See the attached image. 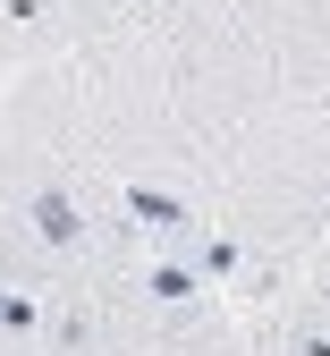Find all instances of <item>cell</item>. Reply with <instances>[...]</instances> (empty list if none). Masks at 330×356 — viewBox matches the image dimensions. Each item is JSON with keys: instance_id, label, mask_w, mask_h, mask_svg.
<instances>
[{"instance_id": "6da1fadb", "label": "cell", "mask_w": 330, "mask_h": 356, "mask_svg": "<svg viewBox=\"0 0 330 356\" xmlns=\"http://www.w3.org/2000/svg\"><path fill=\"white\" fill-rule=\"evenodd\" d=\"M204 229L263 280V297L330 229V102H271L204 153Z\"/></svg>"}, {"instance_id": "7a4b0ae2", "label": "cell", "mask_w": 330, "mask_h": 356, "mask_svg": "<svg viewBox=\"0 0 330 356\" xmlns=\"http://www.w3.org/2000/svg\"><path fill=\"white\" fill-rule=\"evenodd\" d=\"M229 17L279 76V102H322L330 76V0H229Z\"/></svg>"}, {"instance_id": "3957f363", "label": "cell", "mask_w": 330, "mask_h": 356, "mask_svg": "<svg viewBox=\"0 0 330 356\" xmlns=\"http://www.w3.org/2000/svg\"><path fill=\"white\" fill-rule=\"evenodd\" d=\"M119 17H127V0H0V68L17 76L42 60H68Z\"/></svg>"}, {"instance_id": "277c9868", "label": "cell", "mask_w": 330, "mask_h": 356, "mask_svg": "<svg viewBox=\"0 0 330 356\" xmlns=\"http://www.w3.org/2000/svg\"><path fill=\"white\" fill-rule=\"evenodd\" d=\"M238 339H246V356H330V289L288 272L271 297L246 305Z\"/></svg>"}, {"instance_id": "5b68a950", "label": "cell", "mask_w": 330, "mask_h": 356, "mask_svg": "<svg viewBox=\"0 0 330 356\" xmlns=\"http://www.w3.org/2000/svg\"><path fill=\"white\" fill-rule=\"evenodd\" d=\"M161 356H246V339H238V323H229V314H212L204 331H186V339H170Z\"/></svg>"}, {"instance_id": "8992f818", "label": "cell", "mask_w": 330, "mask_h": 356, "mask_svg": "<svg viewBox=\"0 0 330 356\" xmlns=\"http://www.w3.org/2000/svg\"><path fill=\"white\" fill-rule=\"evenodd\" d=\"M297 272H305V280H322V289H330V229H322V238H313V254H305V263H297Z\"/></svg>"}, {"instance_id": "52a82bcc", "label": "cell", "mask_w": 330, "mask_h": 356, "mask_svg": "<svg viewBox=\"0 0 330 356\" xmlns=\"http://www.w3.org/2000/svg\"><path fill=\"white\" fill-rule=\"evenodd\" d=\"M322 102H330V76H322Z\"/></svg>"}, {"instance_id": "ba28073f", "label": "cell", "mask_w": 330, "mask_h": 356, "mask_svg": "<svg viewBox=\"0 0 330 356\" xmlns=\"http://www.w3.org/2000/svg\"><path fill=\"white\" fill-rule=\"evenodd\" d=\"M0 76H9V68H0Z\"/></svg>"}]
</instances>
